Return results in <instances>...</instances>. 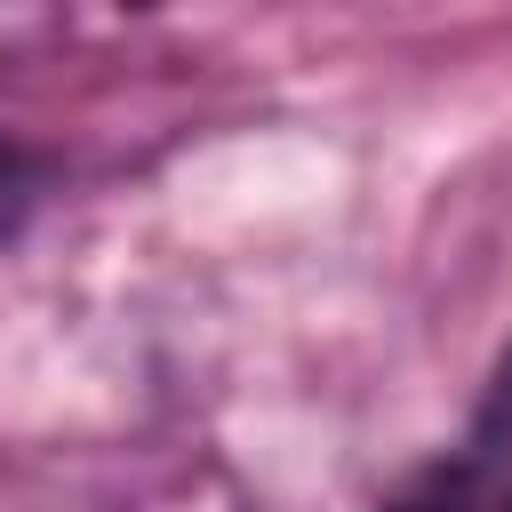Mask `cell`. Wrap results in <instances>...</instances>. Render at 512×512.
<instances>
[{"label":"cell","mask_w":512,"mask_h":512,"mask_svg":"<svg viewBox=\"0 0 512 512\" xmlns=\"http://www.w3.org/2000/svg\"><path fill=\"white\" fill-rule=\"evenodd\" d=\"M392 512H512V480H488V472H440L424 480L408 504Z\"/></svg>","instance_id":"6da1fadb"}]
</instances>
